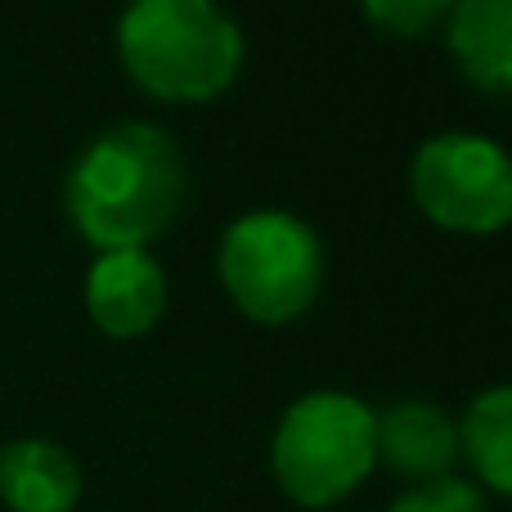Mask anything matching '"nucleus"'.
<instances>
[{
  "mask_svg": "<svg viewBox=\"0 0 512 512\" xmlns=\"http://www.w3.org/2000/svg\"><path fill=\"white\" fill-rule=\"evenodd\" d=\"M189 194V162L176 135L158 122L104 126L72 158L63 176L68 221L95 252L149 248L180 216Z\"/></svg>",
  "mask_w": 512,
  "mask_h": 512,
  "instance_id": "nucleus-1",
  "label": "nucleus"
},
{
  "mask_svg": "<svg viewBox=\"0 0 512 512\" xmlns=\"http://www.w3.org/2000/svg\"><path fill=\"white\" fill-rule=\"evenodd\" d=\"M117 59L162 104H212L239 81L248 41L221 0H126Z\"/></svg>",
  "mask_w": 512,
  "mask_h": 512,
  "instance_id": "nucleus-2",
  "label": "nucleus"
},
{
  "mask_svg": "<svg viewBox=\"0 0 512 512\" xmlns=\"http://www.w3.org/2000/svg\"><path fill=\"white\" fill-rule=\"evenodd\" d=\"M324 239L288 207H252L234 216L216 243V279L252 324H297L324 288Z\"/></svg>",
  "mask_w": 512,
  "mask_h": 512,
  "instance_id": "nucleus-3",
  "label": "nucleus"
},
{
  "mask_svg": "<svg viewBox=\"0 0 512 512\" xmlns=\"http://www.w3.org/2000/svg\"><path fill=\"white\" fill-rule=\"evenodd\" d=\"M373 468V409L360 396L319 387L279 414L270 436V472L297 508H337L369 481Z\"/></svg>",
  "mask_w": 512,
  "mask_h": 512,
  "instance_id": "nucleus-4",
  "label": "nucleus"
},
{
  "mask_svg": "<svg viewBox=\"0 0 512 512\" xmlns=\"http://www.w3.org/2000/svg\"><path fill=\"white\" fill-rule=\"evenodd\" d=\"M409 198L450 234L512 225V153L481 131H436L409 158Z\"/></svg>",
  "mask_w": 512,
  "mask_h": 512,
  "instance_id": "nucleus-5",
  "label": "nucleus"
},
{
  "mask_svg": "<svg viewBox=\"0 0 512 512\" xmlns=\"http://www.w3.org/2000/svg\"><path fill=\"white\" fill-rule=\"evenodd\" d=\"M167 270L149 248L99 252L86 270V315L108 337H144L167 315Z\"/></svg>",
  "mask_w": 512,
  "mask_h": 512,
  "instance_id": "nucleus-6",
  "label": "nucleus"
},
{
  "mask_svg": "<svg viewBox=\"0 0 512 512\" xmlns=\"http://www.w3.org/2000/svg\"><path fill=\"white\" fill-rule=\"evenodd\" d=\"M373 450L391 477L409 486L454 477L459 463V418L432 400H396L373 414Z\"/></svg>",
  "mask_w": 512,
  "mask_h": 512,
  "instance_id": "nucleus-7",
  "label": "nucleus"
},
{
  "mask_svg": "<svg viewBox=\"0 0 512 512\" xmlns=\"http://www.w3.org/2000/svg\"><path fill=\"white\" fill-rule=\"evenodd\" d=\"M81 463L45 436H23L0 450V499L9 512H77Z\"/></svg>",
  "mask_w": 512,
  "mask_h": 512,
  "instance_id": "nucleus-8",
  "label": "nucleus"
},
{
  "mask_svg": "<svg viewBox=\"0 0 512 512\" xmlns=\"http://www.w3.org/2000/svg\"><path fill=\"white\" fill-rule=\"evenodd\" d=\"M445 45L477 90L512 95V0H454Z\"/></svg>",
  "mask_w": 512,
  "mask_h": 512,
  "instance_id": "nucleus-9",
  "label": "nucleus"
},
{
  "mask_svg": "<svg viewBox=\"0 0 512 512\" xmlns=\"http://www.w3.org/2000/svg\"><path fill=\"white\" fill-rule=\"evenodd\" d=\"M459 454L481 486L512 499V382L472 396L459 418Z\"/></svg>",
  "mask_w": 512,
  "mask_h": 512,
  "instance_id": "nucleus-10",
  "label": "nucleus"
},
{
  "mask_svg": "<svg viewBox=\"0 0 512 512\" xmlns=\"http://www.w3.org/2000/svg\"><path fill=\"white\" fill-rule=\"evenodd\" d=\"M364 18L391 36H427L450 18L454 0H360Z\"/></svg>",
  "mask_w": 512,
  "mask_h": 512,
  "instance_id": "nucleus-11",
  "label": "nucleus"
},
{
  "mask_svg": "<svg viewBox=\"0 0 512 512\" xmlns=\"http://www.w3.org/2000/svg\"><path fill=\"white\" fill-rule=\"evenodd\" d=\"M387 512H490V508L477 481L441 477V481H427V486H409Z\"/></svg>",
  "mask_w": 512,
  "mask_h": 512,
  "instance_id": "nucleus-12",
  "label": "nucleus"
}]
</instances>
